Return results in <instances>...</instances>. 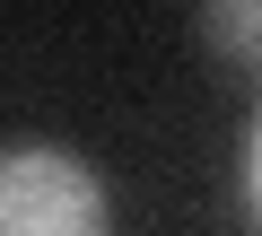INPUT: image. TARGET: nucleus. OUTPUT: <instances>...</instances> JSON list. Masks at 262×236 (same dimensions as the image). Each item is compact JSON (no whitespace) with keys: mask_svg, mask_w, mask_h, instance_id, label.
Wrapping results in <instances>:
<instances>
[{"mask_svg":"<svg viewBox=\"0 0 262 236\" xmlns=\"http://www.w3.org/2000/svg\"><path fill=\"white\" fill-rule=\"evenodd\" d=\"M236 201H245V219H253V236H262V105H253L245 140H236Z\"/></svg>","mask_w":262,"mask_h":236,"instance_id":"3","label":"nucleus"},{"mask_svg":"<svg viewBox=\"0 0 262 236\" xmlns=\"http://www.w3.org/2000/svg\"><path fill=\"white\" fill-rule=\"evenodd\" d=\"M192 35H201L219 61H236V70L262 79V0H210V9L192 18Z\"/></svg>","mask_w":262,"mask_h":236,"instance_id":"2","label":"nucleus"},{"mask_svg":"<svg viewBox=\"0 0 262 236\" xmlns=\"http://www.w3.org/2000/svg\"><path fill=\"white\" fill-rule=\"evenodd\" d=\"M0 236H114V192L61 140H0Z\"/></svg>","mask_w":262,"mask_h":236,"instance_id":"1","label":"nucleus"}]
</instances>
